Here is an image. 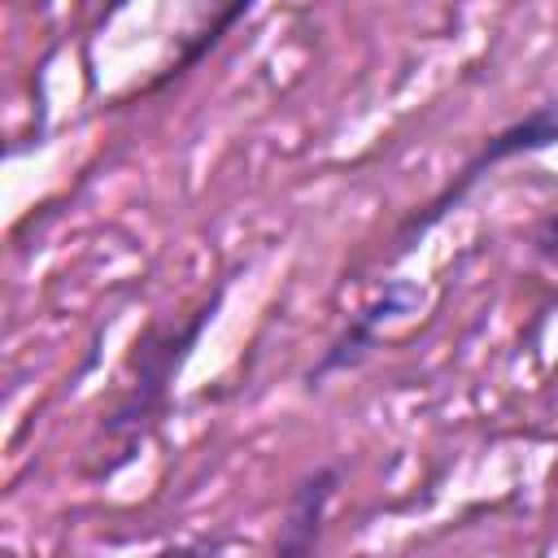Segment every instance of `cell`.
I'll list each match as a JSON object with an SVG mask.
<instances>
[{
  "mask_svg": "<svg viewBox=\"0 0 558 558\" xmlns=\"http://www.w3.org/2000/svg\"><path fill=\"white\" fill-rule=\"evenodd\" d=\"M218 301H222V292L209 296V301H201L187 318H153V323L135 336V344H131V353H126V379H122L113 405H109L105 418H100V440L113 449L109 471L126 466V462L135 458V449H140V445L161 427V418L170 414L174 375H179V366L187 362V353H192V344L201 340V331L209 327ZM109 471H105V475H109Z\"/></svg>",
  "mask_w": 558,
  "mask_h": 558,
  "instance_id": "1",
  "label": "cell"
},
{
  "mask_svg": "<svg viewBox=\"0 0 558 558\" xmlns=\"http://www.w3.org/2000/svg\"><path fill=\"white\" fill-rule=\"evenodd\" d=\"M554 144H558V105H554V100H545V105L527 109L523 118L506 122L501 131H493V135L462 161V170H458L427 205H418L414 214L401 218V227H397V235H392L397 257L414 253L418 235H427L445 214H453L497 166H506V161H514V157H527V153H545V148H554Z\"/></svg>",
  "mask_w": 558,
  "mask_h": 558,
  "instance_id": "2",
  "label": "cell"
},
{
  "mask_svg": "<svg viewBox=\"0 0 558 558\" xmlns=\"http://www.w3.org/2000/svg\"><path fill=\"white\" fill-rule=\"evenodd\" d=\"M414 305H418V288L405 283V279H388L384 292H375L357 314H349V323L318 349L314 366L305 371V388H323L327 379L357 371V366L379 349V331H384V323L410 314Z\"/></svg>",
  "mask_w": 558,
  "mask_h": 558,
  "instance_id": "3",
  "label": "cell"
},
{
  "mask_svg": "<svg viewBox=\"0 0 558 558\" xmlns=\"http://www.w3.org/2000/svg\"><path fill=\"white\" fill-rule=\"evenodd\" d=\"M344 484V466L323 462L310 475H301L283 501V519H279V536H275V554H310L323 541L331 501Z\"/></svg>",
  "mask_w": 558,
  "mask_h": 558,
  "instance_id": "4",
  "label": "cell"
},
{
  "mask_svg": "<svg viewBox=\"0 0 558 558\" xmlns=\"http://www.w3.org/2000/svg\"><path fill=\"white\" fill-rule=\"evenodd\" d=\"M253 4H257V0H222V9H218V13H214L205 26H201V31H192V35L179 44L174 61H170V65H166V70H161L153 83H148V92H161V87H170L174 78H183L187 70H196V65H201V61H205V57H209V52H214L222 39H227V31H231V26H235V22H240V17H244Z\"/></svg>",
  "mask_w": 558,
  "mask_h": 558,
  "instance_id": "5",
  "label": "cell"
},
{
  "mask_svg": "<svg viewBox=\"0 0 558 558\" xmlns=\"http://www.w3.org/2000/svg\"><path fill=\"white\" fill-rule=\"evenodd\" d=\"M527 248H532V257H541L545 266H558V209H554V214H545V218L532 227Z\"/></svg>",
  "mask_w": 558,
  "mask_h": 558,
  "instance_id": "6",
  "label": "cell"
}]
</instances>
